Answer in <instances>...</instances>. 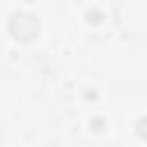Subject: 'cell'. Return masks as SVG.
Instances as JSON below:
<instances>
[{
    "mask_svg": "<svg viewBox=\"0 0 147 147\" xmlns=\"http://www.w3.org/2000/svg\"><path fill=\"white\" fill-rule=\"evenodd\" d=\"M136 129H138V136L147 140V117H142V119H140V122L136 124Z\"/></svg>",
    "mask_w": 147,
    "mask_h": 147,
    "instance_id": "7a4b0ae2",
    "label": "cell"
},
{
    "mask_svg": "<svg viewBox=\"0 0 147 147\" xmlns=\"http://www.w3.org/2000/svg\"><path fill=\"white\" fill-rule=\"evenodd\" d=\"M9 34L16 41H32L39 34V21H37V16L25 14V11L14 14L9 18Z\"/></svg>",
    "mask_w": 147,
    "mask_h": 147,
    "instance_id": "6da1fadb",
    "label": "cell"
}]
</instances>
